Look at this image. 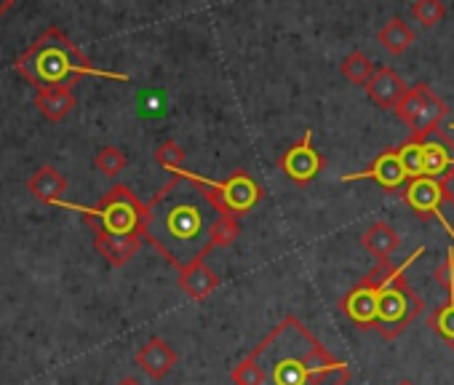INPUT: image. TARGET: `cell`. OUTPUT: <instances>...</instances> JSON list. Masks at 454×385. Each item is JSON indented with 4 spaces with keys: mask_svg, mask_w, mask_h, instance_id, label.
<instances>
[{
    "mask_svg": "<svg viewBox=\"0 0 454 385\" xmlns=\"http://www.w3.org/2000/svg\"><path fill=\"white\" fill-rule=\"evenodd\" d=\"M241 233L239 217L224 209L206 177L192 171L171 179L145 204V241L179 273L206 260L216 247H231Z\"/></svg>",
    "mask_w": 454,
    "mask_h": 385,
    "instance_id": "cell-1",
    "label": "cell"
},
{
    "mask_svg": "<svg viewBox=\"0 0 454 385\" xmlns=\"http://www.w3.org/2000/svg\"><path fill=\"white\" fill-rule=\"evenodd\" d=\"M262 385H348L350 366L297 318L284 316L252 350Z\"/></svg>",
    "mask_w": 454,
    "mask_h": 385,
    "instance_id": "cell-2",
    "label": "cell"
},
{
    "mask_svg": "<svg viewBox=\"0 0 454 385\" xmlns=\"http://www.w3.org/2000/svg\"><path fill=\"white\" fill-rule=\"evenodd\" d=\"M17 73L30 81L38 91L46 89H59V86H73V81L83 75L94 78H107V81H129L126 73H113L91 65L89 57L81 54V49L59 30L49 28L20 59H17Z\"/></svg>",
    "mask_w": 454,
    "mask_h": 385,
    "instance_id": "cell-3",
    "label": "cell"
},
{
    "mask_svg": "<svg viewBox=\"0 0 454 385\" xmlns=\"http://www.w3.org/2000/svg\"><path fill=\"white\" fill-rule=\"evenodd\" d=\"M425 255V247H417L409 260L393 268L390 279L385 281L380 300H377V316H374V329L380 332L382 340H398L403 329L425 310V300L406 284V271Z\"/></svg>",
    "mask_w": 454,
    "mask_h": 385,
    "instance_id": "cell-4",
    "label": "cell"
},
{
    "mask_svg": "<svg viewBox=\"0 0 454 385\" xmlns=\"http://www.w3.org/2000/svg\"><path fill=\"white\" fill-rule=\"evenodd\" d=\"M57 207L83 215V223L94 233L142 236V228H145V204L126 185H113L94 207H81V204H67V201H59Z\"/></svg>",
    "mask_w": 454,
    "mask_h": 385,
    "instance_id": "cell-5",
    "label": "cell"
},
{
    "mask_svg": "<svg viewBox=\"0 0 454 385\" xmlns=\"http://www.w3.org/2000/svg\"><path fill=\"white\" fill-rule=\"evenodd\" d=\"M395 115L403 121L411 137H427L441 129V121L446 118V102L427 83H417L403 94Z\"/></svg>",
    "mask_w": 454,
    "mask_h": 385,
    "instance_id": "cell-6",
    "label": "cell"
},
{
    "mask_svg": "<svg viewBox=\"0 0 454 385\" xmlns=\"http://www.w3.org/2000/svg\"><path fill=\"white\" fill-rule=\"evenodd\" d=\"M395 265L390 263H380L374 271H369L342 300H340V310L361 329H374V316H377V300L380 292L385 287V281L390 279Z\"/></svg>",
    "mask_w": 454,
    "mask_h": 385,
    "instance_id": "cell-7",
    "label": "cell"
},
{
    "mask_svg": "<svg viewBox=\"0 0 454 385\" xmlns=\"http://www.w3.org/2000/svg\"><path fill=\"white\" fill-rule=\"evenodd\" d=\"M401 196H403V204L417 217H422V220L435 217L446 228V233L451 236V241H454V225L441 212V204H446V190H443L441 177H417V179H409Z\"/></svg>",
    "mask_w": 454,
    "mask_h": 385,
    "instance_id": "cell-8",
    "label": "cell"
},
{
    "mask_svg": "<svg viewBox=\"0 0 454 385\" xmlns=\"http://www.w3.org/2000/svg\"><path fill=\"white\" fill-rule=\"evenodd\" d=\"M211 182V179H208ZM211 187L219 192V199L224 204V209L231 212L233 217H244L249 215L262 199H265V187L244 169L233 171L227 179L222 182H211Z\"/></svg>",
    "mask_w": 454,
    "mask_h": 385,
    "instance_id": "cell-9",
    "label": "cell"
},
{
    "mask_svg": "<svg viewBox=\"0 0 454 385\" xmlns=\"http://www.w3.org/2000/svg\"><path fill=\"white\" fill-rule=\"evenodd\" d=\"M278 166H281V171H284L297 187H308V185L324 171L326 158L313 147V131H310V129L302 134V139H300L297 145H292V147L281 155Z\"/></svg>",
    "mask_w": 454,
    "mask_h": 385,
    "instance_id": "cell-10",
    "label": "cell"
},
{
    "mask_svg": "<svg viewBox=\"0 0 454 385\" xmlns=\"http://www.w3.org/2000/svg\"><path fill=\"white\" fill-rule=\"evenodd\" d=\"M356 179H374L385 190H401V187H406L409 174L403 169V161L398 155V147H387L364 171H356V174H345L342 177V182H356Z\"/></svg>",
    "mask_w": 454,
    "mask_h": 385,
    "instance_id": "cell-11",
    "label": "cell"
},
{
    "mask_svg": "<svg viewBox=\"0 0 454 385\" xmlns=\"http://www.w3.org/2000/svg\"><path fill=\"white\" fill-rule=\"evenodd\" d=\"M417 139L422 145V177H443L454 169V142L441 129Z\"/></svg>",
    "mask_w": 454,
    "mask_h": 385,
    "instance_id": "cell-12",
    "label": "cell"
},
{
    "mask_svg": "<svg viewBox=\"0 0 454 385\" xmlns=\"http://www.w3.org/2000/svg\"><path fill=\"white\" fill-rule=\"evenodd\" d=\"M176 350L163 340V337H150L139 350H137V364H139V369L147 374V377H153V380H163L171 369H174V364H176Z\"/></svg>",
    "mask_w": 454,
    "mask_h": 385,
    "instance_id": "cell-13",
    "label": "cell"
},
{
    "mask_svg": "<svg viewBox=\"0 0 454 385\" xmlns=\"http://www.w3.org/2000/svg\"><path fill=\"white\" fill-rule=\"evenodd\" d=\"M406 91H409V86L403 83V78H401L393 67H387V65H380L377 73H374V78H372L369 86H366V94H369L380 107H390V110L398 107V102L403 99Z\"/></svg>",
    "mask_w": 454,
    "mask_h": 385,
    "instance_id": "cell-14",
    "label": "cell"
},
{
    "mask_svg": "<svg viewBox=\"0 0 454 385\" xmlns=\"http://www.w3.org/2000/svg\"><path fill=\"white\" fill-rule=\"evenodd\" d=\"M142 236H113V233H94V249L105 257L107 265L123 268L137 252L142 249Z\"/></svg>",
    "mask_w": 454,
    "mask_h": 385,
    "instance_id": "cell-15",
    "label": "cell"
},
{
    "mask_svg": "<svg viewBox=\"0 0 454 385\" xmlns=\"http://www.w3.org/2000/svg\"><path fill=\"white\" fill-rule=\"evenodd\" d=\"M361 247L377 260V263H390V257L398 252L401 247V236L393 225L387 223H374L372 228L364 231L361 236Z\"/></svg>",
    "mask_w": 454,
    "mask_h": 385,
    "instance_id": "cell-16",
    "label": "cell"
},
{
    "mask_svg": "<svg viewBox=\"0 0 454 385\" xmlns=\"http://www.w3.org/2000/svg\"><path fill=\"white\" fill-rule=\"evenodd\" d=\"M27 190L35 199H41L43 204H59L62 196L67 192V179L62 177V171H57L54 166H41L30 179H27Z\"/></svg>",
    "mask_w": 454,
    "mask_h": 385,
    "instance_id": "cell-17",
    "label": "cell"
},
{
    "mask_svg": "<svg viewBox=\"0 0 454 385\" xmlns=\"http://www.w3.org/2000/svg\"><path fill=\"white\" fill-rule=\"evenodd\" d=\"M179 287L184 289L187 297H192V300H206V297H211V295L216 292L219 276L206 265V260H200V263H195V265H190L187 271L179 273Z\"/></svg>",
    "mask_w": 454,
    "mask_h": 385,
    "instance_id": "cell-18",
    "label": "cell"
},
{
    "mask_svg": "<svg viewBox=\"0 0 454 385\" xmlns=\"http://www.w3.org/2000/svg\"><path fill=\"white\" fill-rule=\"evenodd\" d=\"M35 107L49 118V121H65L70 115V110L75 107V94L70 86H59V89H46L35 94Z\"/></svg>",
    "mask_w": 454,
    "mask_h": 385,
    "instance_id": "cell-19",
    "label": "cell"
},
{
    "mask_svg": "<svg viewBox=\"0 0 454 385\" xmlns=\"http://www.w3.org/2000/svg\"><path fill=\"white\" fill-rule=\"evenodd\" d=\"M377 43H380L387 54L398 57V54H403V51L414 43V30H411L403 20L395 17V20H390V22H385V25L380 28Z\"/></svg>",
    "mask_w": 454,
    "mask_h": 385,
    "instance_id": "cell-20",
    "label": "cell"
},
{
    "mask_svg": "<svg viewBox=\"0 0 454 385\" xmlns=\"http://www.w3.org/2000/svg\"><path fill=\"white\" fill-rule=\"evenodd\" d=\"M340 73L350 81V83H356V86H369V81L374 78V73H377V65L369 59V54H364V51H350L345 59H342V65H340Z\"/></svg>",
    "mask_w": 454,
    "mask_h": 385,
    "instance_id": "cell-21",
    "label": "cell"
},
{
    "mask_svg": "<svg viewBox=\"0 0 454 385\" xmlns=\"http://www.w3.org/2000/svg\"><path fill=\"white\" fill-rule=\"evenodd\" d=\"M427 326L449 345L454 348V300L443 302L441 308H435L427 318Z\"/></svg>",
    "mask_w": 454,
    "mask_h": 385,
    "instance_id": "cell-22",
    "label": "cell"
},
{
    "mask_svg": "<svg viewBox=\"0 0 454 385\" xmlns=\"http://www.w3.org/2000/svg\"><path fill=\"white\" fill-rule=\"evenodd\" d=\"M155 161H158L166 171H171V174H182V171H184V150H182V145L174 142V139H166V142L158 145Z\"/></svg>",
    "mask_w": 454,
    "mask_h": 385,
    "instance_id": "cell-23",
    "label": "cell"
},
{
    "mask_svg": "<svg viewBox=\"0 0 454 385\" xmlns=\"http://www.w3.org/2000/svg\"><path fill=\"white\" fill-rule=\"evenodd\" d=\"M94 166H97V171H102L105 177H118L123 169H126V155H123V150L121 147H115V145H107V147H102L99 153H97V158H94Z\"/></svg>",
    "mask_w": 454,
    "mask_h": 385,
    "instance_id": "cell-24",
    "label": "cell"
},
{
    "mask_svg": "<svg viewBox=\"0 0 454 385\" xmlns=\"http://www.w3.org/2000/svg\"><path fill=\"white\" fill-rule=\"evenodd\" d=\"M398 155L403 161V169L409 174V179H417L422 177V145L417 137H409L401 147H398Z\"/></svg>",
    "mask_w": 454,
    "mask_h": 385,
    "instance_id": "cell-25",
    "label": "cell"
},
{
    "mask_svg": "<svg viewBox=\"0 0 454 385\" xmlns=\"http://www.w3.org/2000/svg\"><path fill=\"white\" fill-rule=\"evenodd\" d=\"M446 9L441 0H417L411 6V17L422 25V28H435L443 20Z\"/></svg>",
    "mask_w": 454,
    "mask_h": 385,
    "instance_id": "cell-26",
    "label": "cell"
},
{
    "mask_svg": "<svg viewBox=\"0 0 454 385\" xmlns=\"http://www.w3.org/2000/svg\"><path fill=\"white\" fill-rule=\"evenodd\" d=\"M231 380L236 385H262V369L257 364V358L249 353L233 372H231Z\"/></svg>",
    "mask_w": 454,
    "mask_h": 385,
    "instance_id": "cell-27",
    "label": "cell"
},
{
    "mask_svg": "<svg viewBox=\"0 0 454 385\" xmlns=\"http://www.w3.org/2000/svg\"><path fill=\"white\" fill-rule=\"evenodd\" d=\"M435 279H438V284H441V287H446L449 300H454V247H451V244L446 247V257H443V263L435 268Z\"/></svg>",
    "mask_w": 454,
    "mask_h": 385,
    "instance_id": "cell-28",
    "label": "cell"
},
{
    "mask_svg": "<svg viewBox=\"0 0 454 385\" xmlns=\"http://www.w3.org/2000/svg\"><path fill=\"white\" fill-rule=\"evenodd\" d=\"M441 182H443V190H446V204L454 207V169H449V171L441 177Z\"/></svg>",
    "mask_w": 454,
    "mask_h": 385,
    "instance_id": "cell-29",
    "label": "cell"
},
{
    "mask_svg": "<svg viewBox=\"0 0 454 385\" xmlns=\"http://www.w3.org/2000/svg\"><path fill=\"white\" fill-rule=\"evenodd\" d=\"M14 6V0H0V20H4L6 17V12Z\"/></svg>",
    "mask_w": 454,
    "mask_h": 385,
    "instance_id": "cell-30",
    "label": "cell"
},
{
    "mask_svg": "<svg viewBox=\"0 0 454 385\" xmlns=\"http://www.w3.org/2000/svg\"><path fill=\"white\" fill-rule=\"evenodd\" d=\"M115 385H142V380H137V377H123V380H118Z\"/></svg>",
    "mask_w": 454,
    "mask_h": 385,
    "instance_id": "cell-31",
    "label": "cell"
},
{
    "mask_svg": "<svg viewBox=\"0 0 454 385\" xmlns=\"http://www.w3.org/2000/svg\"><path fill=\"white\" fill-rule=\"evenodd\" d=\"M398 385H414L411 380H403V382H398Z\"/></svg>",
    "mask_w": 454,
    "mask_h": 385,
    "instance_id": "cell-32",
    "label": "cell"
},
{
    "mask_svg": "<svg viewBox=\"0 0 454 385\" xmlns=\"http://www.w3.org/2000/svg\"><path fill=\"white\" fill-rule=\"evenodd\" d=\"M451 129H454V123H451Z\"/></svg>",
    "mask_w": 454,
    "mask_h": 385,
    "instance_id": "cell-33",
    "label": "cell"
}]
</instances>
